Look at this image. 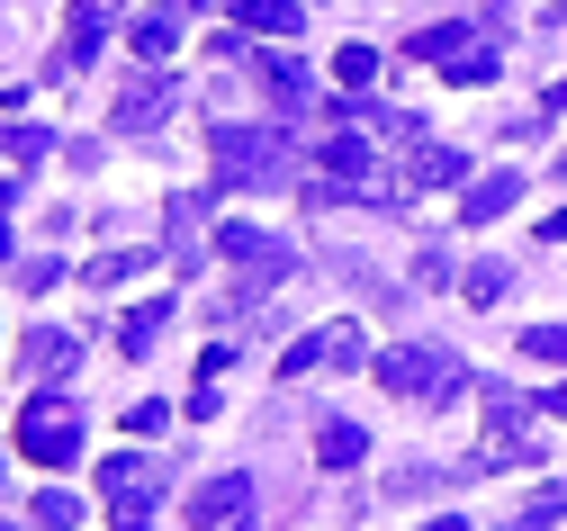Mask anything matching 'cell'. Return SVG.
<instances>
[{
    "label": "cell",
    "instance_id": "obj_1",
    "mask_svg": "<svg viewBox=\"0 0 567 531\" xmlns=\"http://www.w3.org/2000/svg\"><path fill=\"white\" fill-rule=\"evenodd\" d=\"M207 154H217V181L226 190H279L298 181V144L279 126H217L207 135Z\"/></svg>",
    "mask_w": 567,
    "mask_h": 531
},
{
    "label": "cell",
    "instance_id": "obj_2",
    "mask_svg": "<svg viewBox=\"0 0 567 531\" xmlns=\"http://www.w3.org/2000/svg\"><path fill=\"white\" fill-rule=\"evenodd\" d=\"M370 369H379L388 397H423V406H451V397L468 388V369H460L451 351H433V343H396V351H379Z\"/></svg>",
    "mask_w": 567,
    "mask_h": 531
},
{
    "label": "cell",
    "instance_id": "obj_3",
    "mask_svg": "<svg viewBox=\"0 0 567 531\" xmlns=\"http://www.w3.org/2000/svg\"><path fill=\"white\" fill-rule=\"evenodd\" d=\"M19 450L37 469H73L82 460V415L63 406V397H28L19 406Z\"/></svg>",
    "mask_w": 567,
    "mask_h": 531
},
{
    "label": "cell",
    "instance_id": "obj_4",
    "mask_svg": "<svg viewBox=\"0 0 567 531\" xmlns=\"http://www.w3.org/2000/svg\"><path fill=\"white\" fill-rule=\"evenodd\" d=\"M100 496H109L117 531H154V496H163V469L145 460V450H117V460H100Z\"/></svg>",
    "mask_w": 567,
    "mask_h": 531
},
{
    "label": "cell",
    "instance_id": "obj_5",
    "mask_svg": "<svg viewBox=\"0 0 567 531\" xmlns=\"http://www.w3.org/2000/svg\"><path fill=\"white\" fill-rule=\"evenodd\" d=\"M405 54H414V63H442L451 82H495V45H486V28H414Z\"/></svg>",
    "mask_w": 567,
    "mask_h": 531
},
{
    "label": "cell",
    "instance_id": "obj_6",
    "mask_svg": "<svg viewBox=\"0 0 567 531\" xmlns=\"http://www.w3.org/2000/svg\"><path fill=\"white\" fill-rule=\"evenodd\" d=\"M217 244H226V262L244 270V288H235V307H244V297H270L279 279H289V270H298V253H289V244H270V235H261V225H244V216L226 225V235H217Z\"/></svg>",
    "mask_w": 567,
    "mask_h": 531
},
{
    "label": "cell",
    "instance_id": "obj_7",
    "mask_svg": "<svg viewBox=\"0 0 567 531\" xmlns=\"http://www.w3.org/2000/svg\"><path fill=\"white\" fill-rule=\"evenodd\" d=\"M361 360H370V334L351 325V316H333V325H316V334H298V343H289L279 378H307V369H361Z\"/></svg>",
    "mask_w": 567,
    "mask_h": 531
},
{
    "label": "cell",
    "instance_id": "obj_8",
    "mask_svg": "<svg viewBox=\"0 0 567 531\" xmlns=\"http://www.w3.org/2000/svg\"><path fill=\"white\" fill-rule=\"evenodd\" d=\"M172 109H181V82H172L163 63H145V72H126V91H117L109 126H117V135H145V126H163Z\"/></svg>",
    "mask_w": 567,
    "mask_h": 531
},
{
    "label": "cell",
    "instance_id": "obj_9",
    "mask_svg": "<svg viewBox=\"0 0 567 531\" xmlns=\"http://www.w3.org/2000/svg\"><path fill=\"white\" fill-rule=\"evenodd\" d=\"M117 10H126V0H73V19H63V54L45 63L54 82H73V72L100 54V37H109V19H117Z\"/></svg>",
    "mask_w": 567,
    "mask_h": 531
},
{
    "label": "cell",
    "instance_id": "obj_10",
    "mask_svg": "<svg viewBox=\"0 0 567 531\" xmlns=\"http://www.w3.org/2000/svg\"><path fill=\"white\" fill-rule=\"evenodd\" d=\"M19 369L37 378V388H63V378H73V369H82V343H73V334H63V325H37V334L19 343Z\"/></svg>",
    "mask_w": 567,
    "mask_h": 531
},
{
    "label": "cell",
    "instance_id": "obj_11",
    "mask_svg": "<svg viewBox=\"0 0 567 531\" xmlns=\"http://www.w3.org/2000/svg\"><path fill=\"white\" fill-rule=\"evenodd\" d=\"M244 513H252V478H244V469L207 478V487L189 496V531H226V522H244Z\"/></svg>",
    "mask_w": 567,
    "mask_h": 531
},
{
    "label": "cell",
    "instance_id": "obj_12",
    "mask_svg": "<svg viewBox=\"0 0 567 531\" xmlns=\"http://www.w3.org/2000/svg\"><path fill=\"white\" fill-rule=\"evenodd\" d=\"M252 72H261V91H270V109H279V118H298V109H316V72H307L298 54H279V45H270V54L252 63Z\"/></svg>",
    "mask_w": 567,
    "mask_h": 531
},
{
    "label": "cell",
    "instance_id": "obj_13",
    "mask_svg": "<svg viewBox=\"0 0 567 531\" xmlns=\"http://www.w3.org/2000/svg\"><path fill=\"white\" fill-rule=\"evenodd\" d=\"M523 207V172H486L460 190V225H495V216H514Z\"/></svg>",
    "mask_w": 567,
    "mask_h": 531
},
{
    "label": "cell",
    "instance_id": "obj_14",
    "mask_svg": "<svg viewBox=\"0 0 567 531\" xmlns=\"http://www.w3.org/2000/svg\"><path fill=\"white\" fill-rule=\"evenodd\" d=\"M396 181H405V190H451V181H468V154H460V144H433V135H423L414 154H405Z\"/></svg>",
    "mask_w": 567,
    "mask_h": 531
},
{
    "label": "cell",
    "instance_id": "obj_15",
    "mask_svg": "<svg viewBox=\"0 0 567 531\" xmlns=\"http://www.w3.org/2000/svg\"><path fill=\"white\" fill-rule=\"evenodd\" d=\"M235 10V28H252V37H270V45H289L298 28H307V0H226Z\"/></svg>",
    "mask_w": 567,
    "mask_h": 531
},
{
    "label": "cell",
    "instance_id": "obj_16",
    "mask_svg": "<svg viewBox=\"0 0 567 531\" xmlns=\"http://www.w3.org/2000/svg\"><path fill=\"white\" fill-rule=\"evenodd\" d=\"M181 28H189V10L172 0V10H145L126 28V45H135V63H172V45H181Z\"/></svg>",
    "mask_w": 567,
    "mask_h": 531
},
{
    "label": "cell",
    "instance_id": "obj_17",
    "mask_svg": "<svg viewBox=\"0 0 567 531\" xmlns=\"http://www.w3.org/2000/svg\"><path fill=\"white\" fill-rule=\"evenodd\" d=\"M163 325H172V297H145L135 316H117V351H126V360H145V351L163 343Z\"/></svg>",
    "mask_w": 567,
    "mask_h": 531
},
{
    "label": "cell",
    "instance_id": "obj_18",
    "mask_svg": "<svg viewBox=\"0 0 567 531\" xmlns=\"http://www.w3.org/2000/svg\"><path fill=\"white\" fill-rule=\"evenodd\" d=\"M361 450H370V432L351 423V415H333V423L316 432V460H324V469H361Z\"/></svg>",
    "mask_w": 567,
    "mask_h": 531
},
{
    "label": "cell",
    "instance_id": "obj_19",
    "mask_svg": "<svg viewBox=\"0 0 567 531\" xmlns=\"http://www.w3.org/2000/svg\"><path fill=\"white\" fill-rule=\"evenodd\" d=\"M505 288H514L505 262H468V270H460V297H468V307H505Z\"/></svg>",
    "mask_w": 567,
    "mask_h": 531
},
{
    "label": "cell",
    "instance_id": "obj_20",
    "mask_svg": "<svg viewBox=\"0 0 567 531\" xmlns=\"http://www.w3.org/2000/svg\"><path fill=\"white\" fill-rule=\"evenodd\" d=\"M135 270H154V253H135V244H126V253H100V262L82 270V288H126Z\"/></svg>",
    "mask_w": 567,
    "mask_h": 531
},
{
    "label": "cell",
    "instance_id": "obj_21",
    "mask_svg": "<svg viewBox=\"0 0 567 531\" xmlns=\"http://www.w3.org/2000/svg\"><path fill=\"white\" fill-rule=\"evenodd\" d=\"M333 82H342L351 100H361V91L379 82V54H370V45H342V54H333Z\"/></svg>",
    "mask_w": 567,
    "mask_h": 531
},
{
    "label": "cell",
    "instance_id": "obj_22",
    "mask_svg": "<svg viewBox=\"0 0 567 531\" xmlns=\"http://www.w3.org/2000/svg\"><path fill=\"white\" fill-rule=\"evenodd\" d=\"M198 216L207 198H172V262H198Z\"/></svg>",
    "mask_w": 567,
    "mask_h": 531
},
{
    "label": "cell",
    "instance_id": "obj_23",
    "mask_svg": "<svg viewBox=\"0 0 567 531\" xmlns=\"http://www.w3.org/2000/svg\"><path fill=\"white\" fill-rule=\"evenodd\" d=\"M73 522H82V496L73 487H45L37 496V531H73Z\"/></svg>",
    "mask_w": 567,
    "mask_h": 531
},
{
    "label": "cell",
    "instance_id": "obj_24",
    "mask_svg": "<svg viewBox=\"0 0 567 531\" xmlns=\"http://www.w3.org/2000/svg\"><path fill=\"white\" fill-rule=\"evenodd\" d=\"M0 154H10V163H45L54 135H45V126H0Z\"/></svg>",
    "mask_w": 567,
    "mask_h": 531
},
{
    "label": "cell",
    "instance_id": "obj_25",
    "mask_svg": "<svg viewBox=\"0 0 567 531\" xmlns=\"http://www.w3.org/2000/svg\"><path fill=\"white\" fill-rule=\"evenodd\" d=\"M558 522H567V487H540V496H532V513H523L514 531H558Z\"/></svg>",
    "mask_w": 567,
    "mask_h": 531
},
{
    "label": "cell",
    "instance_id": "obj_26",
    "mask_svg": "<svg viewBox=\"0 0 567 531\" xmlns=\"http://www.w3.org/2000/svg\"><path fill=\"white\" fill-rule=\"evenodd\" d=\"M523 360H567V325H532L523 334Z\"/></svg>",
    "mask_w": 567,
    "mask_h": 531
},
{
    "label": "cell",
    "instance_id": "obj_27",
    "mask_svg": "<svg viewBox=\"0 0 567 531\" xmlns=\"http://www.w3.org/2000/svg\"><path fill=\"white\" fill-rule=\"evenodd\" d=\"M54 279H63L54 253H28V262H19V288H54Z\"/></svg>",
    "mask_w": 567,
    "mask_h": 531
},
{
    "label": "cell",
    "instance_id": "obj_28",
    "mask_svg": "<svg viewBox=\"0 0 567 531\" xmlns=\"http://www.w3.org/2000/svg\"><path fill=\"white\" fill-rule=\"evenodd\" d=\"M532 415H567V388H540V397H532Z\"/></svg>",
    "mask_w": 567,
    "mask_h": 531
},
{
    "label": "cell",
    "instance_id": "obj_29",
    "mask_svg": "<svg viewBox=\"0 0 567 531\" xmlns=\"http://www.w3.org/2000/svg\"><path fill=\"white\" fill-rule=\"evenodd\" d=\"M540 244H567V207H558V216H540Z\"/></svg>",
    "mask_w": 567,
    "mask_h": 531
},
{
    "label": "cell",
    "instance_id": "obj_30",
    "mask_svg": "<svg viewBox=\"0 0 567 531\" xmlns=\"http://www.w3.org/2000/svg\"><path fill=\"white\" fill-rule=\"evenodd\" d=\"M423 531H468V522H460V513H433V522H423Z\"/></svg>",
    "mask_w": 567,
    "mask_h": 531
},
{
    "label": "cell",
    "instance_id": "obj_31",
    "mask_svg": "<svg viewBox=\"0 0 567 531\" xmlns=\"http://www.w3.org/2000/svg\"><path fill=\"white\" fill-rule=\"evenodd\" d=\"M10 253H19V235H10V216H0V262H10Z\"/></svg>",
    "mask_w": 567,
    "mask_h": 531
},
{
    "label": "cell",
    "instance_id": "obj_32",
    "mask_svg": "<svg viewBox=\"0 0 567 531\" xmlns=\"http://www.w3.org/2000/svg\"><path fill=\"white\" fill-rule=\"evenodd\" d=\"M558 172H567V144H558Z\"/></svg>",
    "mask_w": 567,
    "mask_h": 531
},
{
    "label": "cell",
    "instance_id": "obj_33",
    "mask_svg": "<svg viewBox=\"0 0 567 531\" xmlns=\"http://www.w3.org/2000/svg\"><path fill=\"white\" fill-rule=\"evenodd\" d=\"M0 531H19V522H0Z\"/></svg>",
    "mask_w": 567,
    "mask_h": 531
}]
</instances>
